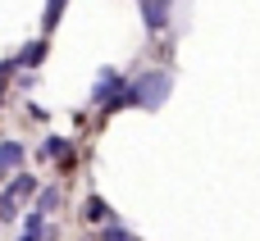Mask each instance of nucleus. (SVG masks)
I'll list each match as a JSON object with an SVG mask.
<instances>
[{
  "mask_svg": "<svg viewBox=\"0 0 260 241\" xmlns=\"http://www.w3.org/2000/svg\"><path fill=\"white\" fill-rule=\"evenodd\" d=\"M18 169H23V146L18 141H0V178L18 173Z\"/></svg>",
  "mask_w": 260,
  "mask_h": 241,
  "instance_id": "3",
  "label": "nucleus"
},
{
  "mask_svg": "<svg viewBox=\"0 0 260 241\" xmlns=\"http://www.w3.org/2000/svg\"><path fill=\"white\" fill-rule=\"evenodd\" d=\"M18 241H50V228H46V214L37 210V214H27V223H23V237Z\"/></svg>",
  "mask_w": 260,
  "mask_h": 241,
  "instance_id": "4",
  "label": "nucleus"
},
{
  "mask_svg": "<svg viewBox=\"0 0 260 241\" xmlns=\"http://www.w3.org/2000/svg\"><path fill=\"white\" fill-rule=\"evenodd\" d=\"M64 5H69V0H46V18H41V23H46V32H50V27L59 23V14H64Z\"/></svg>",
  "mask_w": 260,
  "mask_h": 241,
  "instance_id": "8",
  "label": "nucleus"
},
{
  "mask_svg": "<svg viewBox=\"0 0 260 241\" xmlns=\"http://www.w3.org/2000/svg\"><path fill=\"white\" fill-rule=\"evenodd\" d=\"M32 191H37V182H32L27 173H18V178L5 187V200H14V205H18V200H23V196H32Z\"/></svg>",
  "mask_w": 260,
  "mask_h": 241,
  "instance_id": "6",
  "label": "nucleus"
},
{
  "mask_svg": "<svg viewBox=\"0 0 260 241\" xmlns=\"http://www.w3.org/2000/svg\"><path fill=\"white\" fill-rule=\"evenodd\" d=\"M105 214H110V210H105V200H101V196H91V200H87V219H105Z\"/></svg>",
  "mask_w": 260,
  "mask_h": 241,
  "instance_id": "11",
  "label": "nucleus"
},
{
  "mask_svg": "<svg viewBox=\"0 0 260 241\" xmlns=\"http://www.w3.org/2000/svg\"><path fill=\"white\" fill-rule=\"evenodd\" d=\"M169 91H174V73H169V68L142 73V77H133V82L123 87V109H128V105H137V109H160V105L169 100Z\"/></svg>",
  "mask_w": 260,
  "mask_h": 241,
  "instance_id": "1",
  "label": "nucleus"
},
{
  "mask_svg": "<svg viewBox=\"0 0 260 241\" xmlns=\"http://www.w3.org/2000/svg\"><path fill=\"white\" fill-rule=\"evenodd\" d=\"M46 155H50V159H59V164H73V150H69V141H64V137H46V141H41V159H46Z\"/></svg>",
  "mask_w": 260,
  "mask_h": 241,
  "instance_id": "5",
  "label": "nucleus"
},
{
  "mask_svg": "<svg viewBox=\"0 0 260 241\" xmlns=\"http://www.w3.org/2000/svg\"><path fill=\"white\" fill-rule=\"evenodd\" d=\"M41 59H46V41H32V46H23V50H18V59H14V64H27V68H37Z\"/></svg>",
  "mask_w": 260,
  "mask_h": 241,
  "instance_id": "7",
  "label": "nucleus"
},
{
  "mask_svg": "<svg viewBox=\"0 0 260 241\" xmlns=\"http://www.w3.org/2000/svg\"><path fill=\"white\" fill-rule=\"evenodd\" d=\"M55 205H59V191H55V187H46V191H41V200H37V210L46 214V210H55Z\"/></svg>",
  "mask_w": 260,
  "mask_h": 241,
  "instance_id": "10",
  "label": "nucleus"
},
{
  "mask_svg": "<svg viewBox=\"0 0 260 241\" xmlns=\"http://www.w3.org/2000/svg\"><path fill=\"white\" fill-rule=\"evenodd\" d=\"M101 241H133V232H128L123 223H110V228L101 232Z\"/></svg>",
  "mask_w": 260,
  "mask_h": 241,
  "instance_id": "9",
  "label": "nucleus"
},
{
  "mask_svg": "<svg viewBox=\"0 0 260 241\" xmlns=\"http://www.w3.org/2000/svg\"><path fill=\"white\" fill-rule=\"evenodd\" d=\"M142 18L151 32H165L169 27V0H142Z\"/></svg>",
  "mask_w": 260,
  "mask_h": 241,
  "instance_id": "2",
  "label": "nucleus"
}]
</instances>
